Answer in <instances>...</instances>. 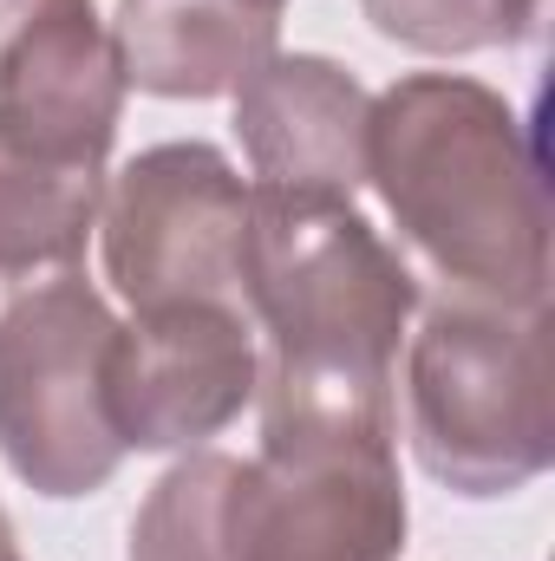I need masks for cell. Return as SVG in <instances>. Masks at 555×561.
<instances>
[{
    "label": "cell",
    "mask_w": 555,
    "mask_h": 561,
    "mask_svg": "<svg viewBox=\"0 0 555 561\" xmlns=\"http://www.w3.org/2000/svg\"><path fill=\"white\" fill-rule=\"evenodd\" d=\"M406 437L418 470L464 503L530 490L555 463L543 313L438 300L406 346Z\"/></svg>",
    "instance_id": "cell-4"
},
{
    "label": "cell",
    "mask_w": 555,
    "mask_h": 561,
    "mask_svg": "<svg viewBox=\"0 0 555 561\" xmlns=\"http://www.w3.org/2000/svg\"><path fill=\"white\" fill-rule=\"evenodd\" d=\"M99 203H105V163L53 157L0 131V300L33 280L86 268Z\"/></svg>",
    "instance_id": "cell-11"
},
{
    "label": "cell",
    "mask_w": 555,
    "mask_h": 561,
    "mask_svg": "<svg viewBox=\"0 0 555 561\" xmlns=\"http://www.w3.org/2000/svg\"><path fill=\"white\" fill-rule=\"evenodd\" d=\"M380 39L424 53V59H464L484 46H517L543 26V0H360Z\"/></svg>",
    "instance_id": "cell-12"
},
{
    "label": "cell",
    "mask_w": 555,
    "mask_h": 561,
    "mask_svg": "<svg viewBox=\"0 0 555 561\" xmlns=\"http://www.w3.org/2000/svg\"><path fill=\"white\" fill-rule=\"evenodd\" d=\"M105 280L132 313L157 307H249L242 249H249V183L216 144H150L99 203Z\"/></svg>",
    "instance_id": "cell-6"
},
{
    "label": "cell",
    "mask_w": 555,
    "mask_h": 561,
    "mask_svg": "<svg viewBox=\"0 0 555 561\" xmlns=\"http://www.w3.org/2000/svg\"><path fill=\"white\" fill-rule=\"evenodd\" d=\"M236 138L256 190L353 203L366 183L373 92L327 53H269L236 92Z\"/></svg>",
    "instance_id": "cell-9"
},
{
    "label": "cell",
    "mask_w": 555,
    "mask_h": 561,
    "mask_svg": "<svg viewBox=\"0 0 555 561\" xmlns=\"http://www.w3.org/2000/svg\"><path fill=\"white\" fill-rule=\"evenodd\" d=\"M262 340L249 307H157L118 320L105 405L125 450H203L256 405Z\"/></svg>",
    "instance_id": "cell-7"
},
{
    "label": "cell",
    "mask_w": 555,
    "mask_h": 561,
    "mask_svg": "<svg viewBox=\"0 0 555 561\" xmlns=\"http://www.w3.org/2000/svg\"><path fill=\"white\" fill-rule=\"evenodd\" d=\"M366 183L444 300L543 313L550 183L536 131L464 72H406L373 99Z\"/></svg>",
    "instance_id": "cell-2"
},
{
    "label": "cell",
    "mask_w": 555,
    "mask_h": 561,
    "mask_svg": "<svg viewBox=\"0 0 555 561\" xmlns=\"http://www.w3.org/2000/svg\"><path fill=\"white\" fill-rule=\"evenodd\" d=\"M0 561H20V549H13V556H0Z\"/></svg>",
    "instance_id": "cell-15"
},
{
    "label": "cell",
    "mask_w": 555,
    "mask_h": 561,
    "mask_svg": "<svg viewBox=\"0 0 555 561\" xmlns=\"http://www.w3.org/2000/svg\"><path fill=\"white\" fill-rule=\"evenodd\" d=\"M13 549H20V542H13V516L0 510V556H13Z\"/></svg>",
    "instance_id": "cell-13"
},
{
    "label": "cell",
    "mask_w": 555,
    "mask_h": 561,
    "mask_svg": "<svg viewBox=\"0 0 555 561\" xmlns=\"http://www.w3.org/2000/svg\"><path fill=\"white\" fill-rule=\"evenodd\" d=\"M281 13L256 0H118L112 46L125 85L150 99H223L269 53H281Z\"/></svg>",
    "instance_id": "cell-10"
},
{
    "label": "cell",
    "mask_w": 555,
    "mask_h": 561,
    "mask_svg": "<svg viewBox=\"0 0 555 561\" xmlns=\"http://www.w3.org/2000/svg\"><path fill=\"white\" fill-rule=\"evenodd\" d=\"M256 7H275V13H281V7H287V0H256Z\"/></svg>",
    "instance_id": "cell-14"
},
{
    "label": "cell",
    "mask_w": 555,
    "mask_h": 561,
    "mask_svg": "<svg viewBox=\"0 0 555 561\" xmlns=\"http://www.w3.org/2000/svg\"><path fill=\"white\" fill-rule=\"evenodd\" d=\"M112 340L118 313L86 268L0 300V457L33 496H92L132 457L105 405Z\"/></svg>",
    "instance_id": "cell-5"
},
{
    "label": "cell",
    "mask_w": 555,
    "mask_h": 561,
    "mask_svg": "<svg viewBox=\"0 0 555 561\" xmlns=\"http://www.w3.org/2000/svg\"><path fill=\"white\" fill-rule=\"evenodd\" d=\"M399 437H262L183 450L132 516V561H399Z\"/></svg>",
    "instance_id": "cell-3"
},
{
    "label": "cell",
    "mask_w": 555,
    "mask_h": 561,
    "mask_svg": "<svg viewBox=\"0 0 555 561\" xmlns=\"http://www.w3.org/2000/svg\"><path fill=\"white\" fill-rule=\"evenodd\" d=\"M125 66L92 0H0V131L105 163L125 118Z\"/></svg>",
    "instance_id": "cell-8"
},
{
    "label": "cell",
    "mask_w": 555,
    "mask_h": 561,
    "mask_svg": "<svg viewBox=\"0 0 555 561\" xmlns=\"http://www.w3.org/2000/svg\"><path fill=\"white\" fill-rule=\"evenodd\" d=\"M242 300L262 340V437H399L393 366L418 280L353 203L249 183Z\"/></svg>",
    "instance_id": "cell-1"
}]
</instances>
